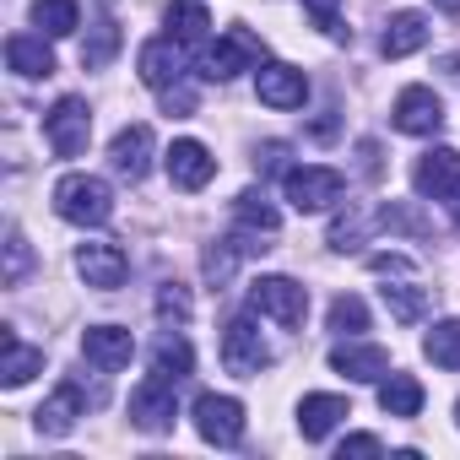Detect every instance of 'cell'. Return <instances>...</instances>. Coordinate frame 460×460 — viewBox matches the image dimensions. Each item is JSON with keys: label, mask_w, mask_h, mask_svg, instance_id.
Wrapping results in <instances>:
<instances>
[{"label": "cell", "mask_w": 460, "mask_h": 460, "mask_svg": "<svg viewBox=\"0 0 460 460\" xmlns=\"http://www.w3.org/2000/svg\"><path fill=\"white\" fill-rule=\"evenodd\" d=\"M55 211L76 227H103L114 217V190L98 173H66L55 184Z\"/></svg>", "instance_id": "6da1fadb"}, {"label": "cell", "mask_w": 460, "mask_h": 460, "mask_svg": "<svg viewBox=\"0 0 460 460\" xmlns=\"http://www.w3.org/2000/svg\"><path fill=\"white\" fill-rule=\"evenodd\" d=\"M261 60H266V44L250 33V28H227L217 44H206V55H200V76L206 82H227V76H239V71H261Z\"/></svg>", "instance_id": "7a4b0ae2"}, {"label": "cell", "mask_w": 460, "mask_h": 460, "mask_svg": "<svg viewBox=\"0 0 460 460\" xmlns=\"http://www.w3.org/2000/svg\"><path fill=\"white\" fill-rule=\"evenodd\" d=\"M282 195L293 211H325L347 195V179L336 168H320V163H304V168H288L282 173Z\"/></svg>", "instance_id": "3957f363"}, {"label": "cell", "mask_w": 460, "mask_h": 460, "mask_svg": "<svg viewBox=\"0 0 460 460\" xmlns=\"http://www.w3.org/2000/svg\"><path fill=\"white\" fill-rule=\"evenodd\" d=\"M250 309H255L261 320H277L282 331H293V325H304V314H309V288H298L293 277H261V282L250 288Z\"/></svg>", "instance_id": "277c9868"}, {"label": "cell", "mask_w": 460, "mask_h": 460, "mask_svg": "<svg viewBox=\"0 0 460 460\" xmlns=\"http://www.w3.org/2000/svg\"><path fill=\"white\" fill-rule=\"evenodd\" d=\"M173 385H179V379H168V374L152 368V374L130 390V422H136L141 433H168V428H173V417H179Z\"/></svg>", "instance_id": "5b68a950"}, {"label": "cell", "mask_w": 460, "mask_h": 460, "mask_svg": "<svg viewBox=\"0 0 460 460\" xmlns=\"http://www.w3.org/2000/svg\"><path fill=\"white\" fill-rule=\"evenodd\" d=\"M44 136H49L55 157H82L87 141H93V109H87V98H60L44 114Z\"/></svg>", "instance_id": "8992f818"}, {"label": "cell", "mask_w": 460, "mask_h": 460, "mask_svg": "<svg viewBox=\"0 0 460 460\" xmlns=\"http://www.w3.org/2000/svg\"><path fill=\"white\" fill-rule=\"evenodd\" d=\"M195 433H200L206 444H217V449H234V444L244 438V406H239L234 395L206 390V395L195 401Z\"/></svg>", "instance_id": "52a82bcc"}, {"label": "cell", "mask_w": 460, "mask_h": 460, "mask_svg": "<svg viewBox=\"0 0 460 460\" xmlns=\"http://www.w3.org/2000/svg\"><path fill=\"white\" fill-rule=\"evenodd\" d=\"M222 363H227V374H244V379L271 368V347H266V336H261V325L250 314H239L222 331Z\"/></svg>", "instance_id": "ba28073f"}, {"label": "cell", "mask_w": 460, "mask_h": 460, "mask_svg": "<svg viewBox=\"0 0 460 460\" xmlns=\"http://www.w3.org/2000/svg\"><path fill=\"white\" fill-rule=\"evenodd\" d=\"M390 114H395V130H406V136H438L444 130V103L433 87H406Z\"/></svg>", "instance_id": "9c48e42d"}, {"label": "cell", "mask_w": 460, "mask_h": 460, "mask_svg": "<svg viewBox=\"0 0 460 460\" xmlns=\"http://www.w3.org/2000/svg\"><path fill=\"white\" fill-rule=\"evenodd\" d=\"M76 271H82V282H87V288L114 293V288H125L130 261H125V250H119V244H82V250H76Z\"/></svg>", "instance_id": "30bf717a"}, {"label": "cell", "mask_w": 460, "mask_h": 460, "mask_svg": "<svg viewBox=\"0 0 460 460\" xmlns=\"http://www.w3.org/2000/svg\"><path fill=\"white\" fill-rule=\"evenodd\" d=\"M82 417H87V395H82V385H76V379H66V385H60V390L33 411V428H39L44 438H66Z\"/></svg>", "instance_id": "8fae6325"}, {"label": "cell", "mask_w": 460, "mask_h": 460, "mask_svg": "<svg viewBox=\"0 0 460 460\" xmlns=\"http://www.w3.org/2000/svg\"><path fill=\"white\" fill-rule=\"evenodd\" d=\"M179 49H184V44H173V39H152V44H141L136 71H141V82H146L152 93H168V87L184 82V55H179Z\"/></svg>", "instance_id": "7c38bea8"}, {"label": "cell", "mask_w": 460, "mask_h": 460, "mask_svg": "<svg viewBox=\"0 0 460 460\" xmlns=\"http://www.w3.org/2000/svg\"><path fill=\"white\" fill-rule=\"evenodd\" d=\"M255 93H261V103H271V109H304V98H309V76H304L298 66L271 60V66L255 71Z\"/></svg>", "instance_id": "4fadbf2b"}, {"label": "cell", "mask_w": 460, "mask_h": 460, "mask_svg": "<svg viewBox=\"0 0 460 460\" xmlns=\"http://www.w3.org/2000/svg\"><path fill=\"white\" fill-rule=\"evenodd\" d=\"M109 168H114L119 179L141 184L146 168H152V125H125V130L114 136V146H109Z\"/></svg>", "instance_id": "5bb4252c"}, {"label": "cell", "mask_w": 460, "mask_h": 460, "mask_svg": "<svg viewBox=\"0 0 460 460\" xmlns=\"http://www.w3.org/2000/svg\"><path fill=\"white\" fill-rule=\"evenodd\" d=\"M82 352H87V363H93V368L119 374V368L136 358V336H130L125 325H93V331L82 336Z\"/></svg>", "instance_id": "9a60e30c"}, {"label": "cell", "mask_w": 460, "mask_h": 460, "mask_svg": "<svg viewBox=\"0 0 460 460\" xmlns=\"http://www.w3.org/2000/svg\"><path fill=\"white\" fill-rule=\"evenodd\" d=\"M331 368L358 379V385H379L390 374V352L374 341H341V347H331Z\"/></svg>", "instance_id": "2e32d148"}, {"label": "cell", "mask_w": 460, "mask_h": 460, "mask_svg": "<svg viewBox=\"0 0 460 460\" xmlns=\"http://www.w3.org/2000/svg\"><path fill=\"white\" fill-rule=\"evenodd\" d=\"M211 173H217V157L200 146V141H173L168 146V179L179 184V190H206L211 184Z\"/></svg>", "instance_id": "e0dca14e"}, {"label": "cell", "mask_w": 460, "mask_h": 460, "mask_svg": "<svg viewBox=\"0 0 460 460\" xmlns=\"http://www.w3.org/2000/svg\"><path fill=\"white\" fill-rule=\"evenodd\" d=\"M347 417H352L347 395H304V401H298V433H304L309 444L331 438V433H336Z\"/></svg>", "instance_id": "ac0fdd59"}, {"label": "cell", "mask_w": 460, "mask_h": 460, "mask_svg": "<svg viewBox=\"0 0 460 460\" xmlns=\"http://www.w3.org/2000/svg\"><path fill=\"white\" fill-rule=\"evenodd\" d=\"M6 66L22 82H44V76H55V49L44 44V33H12L6 39Z\"/></svg>", "instance_id": "d6986e66"}, {"label": "cell", "mask_w": 460, "mask_h": 460, "mask_svg": "<svg viewBox=\"0 0 460 460\" xmlns=\"http://www.w3.org/2000/svg\"><path fill=\"white\" fill-rule=\"evenodd\" d=\"M455 179H460V152H449V146H433V152H422V157H417V173H411L417 195H428V200H444V195L455 190Z\"/></svg>", "instance_id": "ffe728a7"}, {"label": "cell", "mask_w": 460, "mask_h": 460, "mask_svg": "<svg viewBox=\"0 0 460 460\" xmlns=\"http://www.w3.org/2000/svg\"><path fill=\"white\" fill-rule=\"evenodd\" d=\"M428 17L422 12H395L390 22H385V39H379V49H385V60H406V55H417L422 44H428Z\"/></svg>", "instance_id": "44dd1931"}, {"label": "cell", "mask_w": 460, "mask_h": 460, "mask_svg": "<svg viewBox=\"0 0 460 460\" xmlns=\"http://www.w3.org/2000/svg\"><path fill=\"white\" fill-rule=\"evenodd\" d=\"M0 347H6V358H0V385H6V390H17V385H28L33 374H44V347H28L17 331L0 336Z\"/></svg>", "instance_id": "7402d4cb"}, {"label": "cell", "mask_w": 460, "mask_h": 460, "mask_svg": "<svg viewBox=\"0 0 460 460\" xmlns=\"http://www.w3.org/2000/svg\"><path fill=\"white\" fill-rule=\"evenodd\" d=\"M163 22H168L173 44H206V33H211V17H206L200 0H173V6L163 12Z\"/></svg>", "instance_id": "603a6c76"}, {"label": "cell", "mask_w": 460, "mask_h": 460, "mask_svg": "<svg viewBox=\"0 0 460 460\" xmlns=\"http://www.w3.org/2000/svg\"><path fill=\"white\" fill-rule=\"evenodd\" d=\"M33 28L44 39H71L82 28V6L76 0H33Z\"/></svg>", "instance_id": "cb8c5ba5"}, {"label": "cell", "mask_w": 460, "mask_h": 460, "mask_svg": "<svg viewBox=\"0 0 460 460\" xmlns=\"http://www.w3.org/2000/svg\"><path fill=\"white\" fill-rule=\"evenodd\" d=\"M379 406H385V417H417L422 411V385L411 374H385L379 379Z\"/></svg>", "instance_id": "d4e9b609"}, {"label": "cell", "mask_w": 460, "mask_h": 460, "mask_svg": "<svg viewBox=\"0 0 460 460\" xmlns=\"http://www.w3.org/2000/svg\"><path fill=\"white\" fill-rule=\"evenodd\" d=\"M379 298H385L390 320H401V325H417L428 314V288H417V282H385Z\"/></svg>", "instance_id": "484cf974"}, {"label": "cell", "mask_w": 460, "mask_h": 460, "mask_svg": "<svg viewBox=\"0 0 460 460\" xmlns=\"http://www.w3.org/2000/svg\"><path fill=\"white\" fill-rule=\"evenodd\" d=\"M152 368H157V374H168V379H184V374L195 368V347H190L179 331H163V336H157V347H152Z\"/></svg>", "instance_id": "4316f807"}, {"label": "cell", "mask_w": 460, "mask_h": 460, "mask_svg": "<svg viewBox=\"0 0 460 460\" xmlns=\"http://www.w3.org/2000/svg\"><path fill=\"white\" fill-rule=\"evenodd\" d=\"M379 227L406 234V239H433V217H422L411 200H385V206H379Z\"/></svg>", "instance_id": "83f0119b"}, {"label": "cell", "mask_w": 460, "mask_h": 460, "mask_svg": "<svg viewBox=\"0 0 460 460\" xmlns=\"http://www.w3.org/2000/svg\"><path fill=\"white\" fill-rule=\"evenodd\" d=\"M422 352H428L438 368H460V320H438V325L422 336Z\"/></svg>", "instance_id": "f1b7e54d"}, {"label": "cell", "mask_w": 460, "mask_h": 460, "mask_svg": "<svg viewBox=\"0 0 460 460\" xmlns=\"http://www.w3.org/2000/svg\"><path fill=\"white\" fill-rule=\"evenodd\" d=\"M114 55H119V22H98V28L87 33V44H82V66H87V71H103Z\"/></svg>", "instance_id": "f546056e"}, {"label": "cell", "mask_w": 460, "mask_h": 460, "mask_svg": "<svg viewBox=\"0 0 460 460\" xmlns=\"http://www.w3.org/2000/svg\"><path fill=\"white\" fill-rule=\"evenodd\" d=\"M363 239H368V211H358V206H347L336 222H331V250H363Z\"/></svg>", "instance_id": "4dcf8cb0"}, {"label": "cell", "mask_w": 460, "mask_h": 460, "mask_svg": "<svg viewBox=\"0 0 460 460\" xmlns=\"http://www.w3.org/2000/svg\"><path fill=\"white\" fill-rule=\"evenodd\" d=\"M239 255H244V244H239V239L211 244V250H206V261H200V266H206V282H211V288H222L227 277L239 271Z\"/></svg>", "instance_id": "1f68e13d"}, {"label": "cell", "mask_w": 460, "mask_h": 460, "mask_svg": "<svg viewBox=\"0 0 460 460\" xmlns=\"http://www.w3.org/2000/svg\"><path fill=\"white\" fill-rule=\"evenodd\" d=\"M331 331H336V336H358V331H368V304H363L358 293H341V298L331 304Z\"/></svg>", "instance_id": "d6a6232c"}, {"label": "cell", "mask_w": 460, "mask_h": 460, "mask_svg": "<svg viewBox=\"0 0 460 460\" xmlns=\"http://www.w3.org/2000/svg\"><path fill=\"white\" fill-rule=\"evenodd\" d=\"M28 266H33V250H28V239L12 227V234H6V271H0V282H6V288H22Z\"/></svg>", "instance_id": "836d02e7"}, {"label": "cell", "mask_w": 460, "mask_h": 460, "mask_svg": "<svg viewBox=\"0 0 460 460\" xmlns=\"http://www.w3.org/2000/svg\"><path fill=\"white\" fill-rule=\"evenodd\" d=\"M304 6H309V17H314V28L320 33H331V39H341V0H304Z\"/></svg>", "instance_id": "e575fe53"}, {"label": "cell", "mask_w": 460, "mask_h": 460, "mask_svg": "<svg viewBox=\"0 0 460 460\" xmlns=\"http://www.w3.org/2000/svg\"><path fill=\"white\" fill-rule=\"evenodd\" d=\"M157 314H163V320H190V293H184L179 282H168V288L157 293Z\"/></svg>", "instance_id": "d590c367"}, {"label": "cell", "mask_w": 460, "mask_h": 460, "mask_svg": "<svg viewBox=\"0 0 460 460\" xmlns=\"http://www.w3.org/2000/svg\"><path fill=\"white\" fill-rule=\"evenodd\" d=\"M379 449H385V444H379V438H374V433H347V438H341V449H336V455H341V460H347V455H379Z\"/></svg>", "instance_id": "8d00e7d4"}, {"label": "cell", "mask_w": 460, "mask_h": 460, "mask_svg": "<svg viewBox=\"0 0 460 460\" xmlns=\"http://www.w3.org/2000/svg\"><path fill=\"white\" fill-rule=\"evenodd\" d=\"M163 109H168V114H195V93L179 82V87H168V93H163Z\"/></svg>", "instance_id": "74e56055"}, {"label": "cell", "mask_w": 460, "mask_h": 460, "mask_svg": "<svg viewBox=\"0 0 460 460\" xmlns=\"http://www.w3.org/2000/svg\"><path fill=\"white\" fill-rule=\"evenodd\" d=\"M368 266H374L379 277H406V271H411V261H406V255H374Z\"/></svg>", "instance_id": "f35d334b"}, {"label": "cell", "mask_w": 460, "mask_h": 460, "mask_svg": "<svg viewBox=\"0 0 460 460\" xmlns=\"http://www.w3.org/2000/svg\"><path fill=\"white\" fill-rule=\"evenodd\" d=\"M438 71H444V76H455V82H460V49H455V55H444V60H438Z\"/></svg>", "instance_id": "ab89813d"}, {"label": "cell", "mask_w": 460, "mask_h": 460, "mask_svg": "<svg viewBox=\"0 0 460 460\" xmlns=\"http://www.w3.org/2000/svg\"><path fill=\"white\" fill-rule=\"evenodd\" d=\"M444 200H449V211H455V217H460V179H455V190H449V195H444Z\"/></svg>", "instance_id": "60d3db41"}, {"label": "cell", "mask_w": 460, "mask_h": 460, "mask_svg": "<svg viewBox=\"0 0 460 460\" xmlns=\"http://www.w3.org/2000/svg\"><path fill=\"white\" fill-rule=\"evenodd\" d=\"M433 6H438V12H449V17H455V12H460V0H433Z\"/></svg>", "instance_id": "b9f144b4"}, {"label": "cell", "mask_w": 460, "mask_h": 460, "mask_svg": "<svg viewBox=\"0 0 460 460\" xmlns=\"http://www.w3.org/2000/svg\"><path fill=\"white\" fill-rule=\"evenodd\" d=\"M455 422H460V406H455Z\"/></svg>", "instance_id": "7bdbcfd3"}]
</instances>
